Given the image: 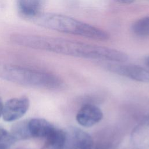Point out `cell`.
Wrapping results in <instances>:
<instances>
[{"label": "cell", "instance_id": "1", "mask_svg": "<svg viewBox=\"0 0 149 149\" xmlns=\"http://www.w3.org/2000/svg\"><path fill=\"white\" fill-rule=\"evenodd\" d=\"M12 41L22 46L53 52L71 56L116 62L127 61V55L115 49L62 38L14 34Z\"/></svg>", "mask_w": 149, "mask_h": 149}, {"label": "cell", "instance_id": "2", "mask_svg": "<svg viewBox=\"0 0 149 149\" xmlns=\"http://www.w3.org/2000/svg\"><path fill=\"white\" fill-rule=\"evenodd\" d=\"M29 20L46 29L98 41H106L109 38L106 31L63 15L41 12Z\"/></svg>", "mask_w": 149, "mask_h": 149}, {"label": "cell", "instance_id": "3", "mask_svg": "<svg viewBox=\"0 0 149 149\" xmlns=\"http://www.w3.org/2000/svg\"><path fill=\"white\" fill-rule=\"evenodd\" d=\"M0 78L19 84L56 88L61 85L60 79L54 74L0 62Z\"/></svg>", "mask_w": 149, "mask_h": 149}, {"label": "cell", "instance_id": "4", "mask_svg": "<svg viewBox=\"0 0 149 149\" xmlns=\"http://www.w3.org/2000/svg\"><path fill=\"white\" fill-rule=\"evenodd\" d=\"M65 149H93L94 141L91 136L84 130L72 127L65 132Z\"/></svg>", "mask_w": 149, "mask_h": 149}, {"label": "cell", "instance_id": "5", "mask_svg": "<svg viewBox=\"0 0 149 149\" xmlns=\"http://www.w3.org/2000/svg\"><path fill=\"white\" fill-rule=\"evenodd\" d=\"M29 101L26 97L13 98L3 105L2 117L6 122H13L22 118L28 111Z\"/></svg>", "mask_w": 149, "mask_h": 149}, {"label": "cell", "instance_id": "6", "mask_svg": "<svg viewBox=\"0 0 149 149\" xmlns=\"http://www.w3.org/2000/svg\"><path fill=\"white\" fill-rule=\"evenodd\" d=\"M110 71L132 80L149 83V70L134 65L112 64L108 66Z\"/></svg>", "mask_w": 149, "mask_h": 149}, {"label": "cell", "instance_id": "7", "mask_svg": "<svg viewBox=\"0 0 149 149\" xmlns=\"http://www.w3.org/2000/svg\"><path fill=\"white\" fill-rule=\"evenodd\" d=\"M103 118L101 109L93 104H85L77 112L76 116L77 123L83 127H90L100 122Z\"/></svg>", "mask_w": 149, "mask_h": 149}, {"label": "cell", "instance_id": "8", "mask_svg": "<svg viewBox=\"0 0 149 149\" xmlns=\"http://www.w3.org/2000/svg\"><path fill=\"white\" fill-rule=\"evenodd\" d=\"M131 139L138 149L149 148V117L141 120L133 129Z\"/></svg>", "mask_w": 149, "mask_h": 149}, {"label": "cell", "instance_id": "9", "mask_svg": "<svg viewBox=\"0 0 149 149\" xmlns=\"http://www.w3.org/2000/svg\"><path fill=\"white\" fill-rule=\"evenodd\" d=\"M31 137L47 139L56 129L50 122L42 118H34L28 121Z\"/></svg>", "mask_w": 149, "mask_h": 149}, {"label": "cell", "instance_id": "10", "mask_svg": "<svg viewBox=\"0 0 149 149\" xmlns=\"http://www.w3.org/2000/svg\"><path fill=\"white\" fill-rule=\"evenodd\" d=\"M45 0H17V6L20 15L28 20L41 13Z\"/></svg>", "mask_w": 149, "mask_h": 149}, {"label": "cell", "instance_id": "11", "mask_svg": "<svg viewBox=\"0 0 149 149\" xmlns=\"http://www.w3.org/2000/svg\"><path fill=\"white\" fill-rule=\"evenodd\" d=\"M65 132L56 129L45 139V142L41 149H65Z\"/></svg>", "mask_w": 149, "mask_h": 149}, {"label": "cell", "instance_id": "12", "mask_svg": "<svg viewBox=\"0 0 149 149\" xmlns=\"http://www.w3.org/2000/svg\"><path fill=\"white\" fill-rule=\"evenodd\" d=\"M132 30L137 37H149V16L136 20L132 26Z\"/></svg>", "mask_w": 149, "mask_h": 149}, {"label": "cell", "instance_id": "13", "mask_svg": "<svg viewBox=\"0 0 149 149\" xmlns=\"http://www.w3.org/2000/svg\"><path fill=\"white\" fill-rule=\"evenodd\" d=\"M10 133L16 141L31 137L28 127V121H21L13 125Z\"/></svg>", "mask_w": 149, "mask_h": 149}, {"label": "cell", "instance_id": "14", "mask_svg": "<svg viewBox=\"0 0 149 149\" xmlns=\"http://www.w3.org/2000/svg\"><path fill=\"white\" fill-rule=\"evenodd\" d=\"M15 141L10 133L0 127V149H9Z\"/></svg>", "mask_w": 149, "mask_h": 149}, {"label": "cell", "instance_id": "15", "mask_svg": "<svg viewBox=\"0 0 149 149\" xmlns=\"http://www.w3.org/2000/svg\"><path fill=\"white\" fill-rule=\"evenodd\" d=\"M118 2H120L121 3H126V4H129L133 2H134L135 0H115Z\"/></svg>", "mask_w": 149, "mask_h": 149}, {"label": "cell", "instance_id": "16", "mask_svg": "<svg viewBox=\"0 0 149 149\" xmlns=\"http://www.w3.org/2000/svg\"><path fill=\"white\" fill-rule=\"evenodd\" d=\"M3 104L2 102V100L0 98V116L2 114V111H3Z\"/></svg>", "mask_w": 149, "mask_h": 149}, {"label": "cell", "instance_id": "17", "mask_svg": "<svg viewBox=\"0 0 149 149\" xmlns=\"http://www.w3.org/2000/svg\"><path fill=\"white\" fill-rule=\"evenodd\" d=\"M145 63L147 65V66L149 68V56L146 57V58L145 59Z\"/></svg>", "mask_w": 149, "mask_h": 149}, {"label": "cell", "instance_id": "18", "mask_svg": "<svg viewBox=\"0 0 149 149\" xmlns=\"http://www.w3.org/2000/svg\"><path fill=\"white\" fill-rule=\"evenodd\" d=\"M137 149H138V148H137Z\"/></svg>", "mask_w": 149, "mask_h": 149}]
</instances>
